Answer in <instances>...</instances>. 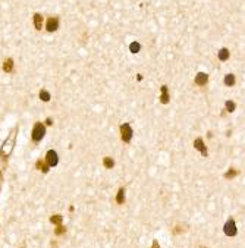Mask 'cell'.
I'll return each mask as SVG.
<instances>
[{
	"label": "cell",
	"instance_id": "7",
	"mask_svg": "<svg viewBox=\"0 0 245 248\" xmlns=\"http://www.w3.org/2000/svg\"><path fill=\"white\" fill-rule=\"evenodd\" d=\"M194 147H195L197 150H200L203 156H207V154H209V151H207V147H206L204 141H203L201 138H197V140L194 141Z\"/></svg>",
	"mask_w": 245,
	"mask_h": 248
},
{
	"label": "cell",
	"instance_id": "8",
	"mask_svg": "<svg viewBox=\"0 0 245 248\" xmlns=\"http://www.w3.org/2000/svg\"><path fill=\"white\" fill-rule=\"evenodd\" d=\"M207 82H209V75L207 74H204V72L197 74V77H195V84L197 85H206Z\"/></svg>",
	"mask_w": 245,
	"mask_h": 248
},
{
	"label": "cell",
	"instance_id": "16",
	"mask_svg": "<svg viewBox=\"0 0 245 248\" xmlns=\"http://www.w3.org/2000/svg\"><path fill=\"white\" fill-rule=\"evenodd\" d=\"M35 168H37V169H40L41 172H44V173H47V172H49V166H47V163H43L41 160H38V162H37Z\"/></svg>",
	"mask_w": 245,
	"mask_h": 248
},
{
	"label": "cell",
	"instance_id": "11",
	"mask_svg": "<svg viewBox=\"0 0 245 248\" xmlns=\"http://www.w3.org/2000/svg\"><path fill=\"white\" fill-rule=\"evenodd\" d=\"M217 56H219V59H220L222 62H225V60H228V59H229V50L223 47V49H220V50H219V53H217Z\"/></svg>",
	"mask_w": 245,
	"mask_h": 248
},
{
	"label": "cell",
	"instance_id": "12",
	"mask_svg": "<svg viewBox=\"0 0 245 248\" xmlns=\"http://www.w3.org/2000/svg\"><path fill=\"white\" fill-rule=\"evenodd\" d=\"M12 69H13V60L11 57H8L5 60V63H3V71L5 72H12Z\"/></svg>",
	"mask_w": 245,
	"mask_h": 248
},
{
	"label": "cell",
	"instance_id": "23",
	"mask_svg": "<svg viewBox=\"0 0 245 248\" xmlns=\"http://www.w3.org/2000/svg\"><path fill=\"white\" fill-rule=\"evenodd\" d=\"M46 124H47V125H52V124H53V121H52V119H47V121H46Z\"/></svg>",
	"mask_w": 245,
	"mask_h": 248
},
{
	"label": "cell",
	"instance_id": "3",
	"mask_svg": "<svg viewBox=\"0 0 245 248\" xmlns=\"http://www.w3.org/2000/svg\"><path fill=\"white\" fill-rule=\"evenodd\" d=\"M132 128L129 124H122L121 125V137H122L123 143H129L132 140Z\"/></svg>",
	"mask_w": 245,
	"mask_h": 248
},
{
	"label": "cell",
	"instance_id": "9",
	"mask_svg": "<svg viewBox=\"0 0 245 248\" xmlns=\"http://www.w3.org/2000/svg\"><path fill=\"white\" fill-rule=\"evenodd\" d=\"M33 21H34L35 30H41V27H43V16H41L40 13H35V15H34Z\"/></svg>",
	"mask_w": 245,
	"mask_h": 248
},
{
	"label": "cell",
	"instance_id": "18",
	"mask_svg": "<svg viewBox=\"0 0 245 248\" xmlns=\"http://www.w3.org/2000/svg\"><path fill=\"white\" fill-rule=\"evenodd\" d=\"M40 100L41 102H49L50 100V93L46 90H41L40 91Z\"/></svg>",
	"mask_w": 245,
	"mask_h": 248
},
{
	"label": "cell",
	"instance_id": "2",
	"mask_svg": "<svg viewBox=\"0 0 245 248\" xmlns=\"http://www.w3.org/2000/svg\"><path fill=\"white\" fill-rule=\"evenodd\" d=\"M46 135V126L41 122H37V124L34 125L33 128V141L34 143H38V141H41Z\"/></svg>",
	"mask_w": 245,
	"mask_h": 248
},
{
	"label": "cell",
	"instance_id": "19",
	"mask_svg": "<svg viewBox=\"0 0 245 248\" xmlns=\"http://www.w3.org/2000/svg\"><path fill=\"white\" fill-rule=\"evenodd\" d=\"M225 106H226V110H228V112H229V113L235 112V109H236V104H235V103L232 102V100H228Z\"/></svg>",
	"mask_w": 245,
	"mask_h": 248
},
{
	"label": "cell",
	"instance_id": "6",
	"mask_svg": "<svg viewBox=\"0 0 245 248\" xmlns=\"http://www.w3.org/2000/svg\"><path fill=\"white\" fill-rule=\"evenodd\" d=\"M57 28H59V19L55 18V16L49 18L47 22H46V30L49 33H55V31H57Z\"/></svg>",
	"mask_w": 245,
	"mask_h": 248
},
{
	"label": "cell",
	"instance_id": "1",
	"mask_svg": "<svg viewBox=\"0 0 245 248\" xmlns=\"http://www.w3.org/2000/svg\"><path fill=\"white\" fill-rule=\"evenodd\" d=\"M16 135H18V129H16V128H13L11 132H9L8 138L5 140V143L2 144L0 153H2V156H3L5 159L8 157L12 151H13V147H15V143H16Z\"/></svg>",
	"mask_w": 245,
	"mask_h": 248
},
{
	"label": "cell",
	"instance_id": "13",
	"mask_svg": "<svg viewBox=\"0 0 245 248\" xmlns=\"http://www.w3.org/2000/svg\"><path fill=\"white\" fill-rule=\"evenodd\" d=\"M235 75L234 74H228L226 77H225V84L228 85V87H232V85H235Z\"/></svg>",
	"mask_w": 245,
	"mask_h": 248
},
{
	"label": "cell",
	"instance_id": "17",
	"mask_svg": "<svg viewBox=\"0 0 245 248\" xmlns=\"http://www.w3.org/2000/svg\"><path fill=\"white\" fill-rule=\"evenodd\" d=\"M62 220H63V219H62V216H59V214H55V216L50 217V222H52L53 225H56V226L62 225Z\"/></svg>",
	"mask_w": 245,
	"mask_h": 248
},
{
	"label": "cell",
	"instance_id": "5",
	"mask_svg": "<svg viewBox=\"0 0 245 248\" xmlns=\"http://www.w3.org/2000/svg\"><path fill=\"white\" fill-rule=\"evenodd\" d=\"M46 163L50 166V168H55L56 165L59 163V156L55 150H49L47 154H46Z\"/></svg>",
	"mask_w": 245,
	"mask_h": 248
},
{
	"label": "cell",
	"instance_id": "21",
	"mask_svg": "<svg viewBox=\"0 0 245 248\" xmlns=\"http://www.w3.org/2000/svg\"><path fill=\"white\" fill-rule=\"evenodd\" d=\"M236 175H238V170H235L234 168H232V169H229L226 173H225V176H226V178H234V176H236Z\"/></svg>",
	"mask_w": 245,
	"mask_h": 248
},
{
	"label": "cell",
	"instance_id": "22",
	"mask_svg": "<svg viewBox=\"0 0 245 248\" xmlns=\"http://www.w3.org/2000/svg\"><path fill=\"white\" fill-rule=\"evenodd\" d=\"M55 232L57 234V235H60V234H63V232H65V228H62L60 225H57V228H56Z\"/></svg>",
	"mask_w": 245,
	"mask_h": 248
},
{
	"label": "cell",
	"instance_id": "14",
	"mask_svg": "<svg viewBox=\"0 0 245 248\" xmlns=\"http://www.w3.org/2000/svg\"><path fill=\"white\" fill-rule=\"evenodd\" d=\"M125 201V188H121L119 191H118V195H116V203L118 204H123Z\"/></svg>",
	"mask_w": 245,
	"mask_h": 248
},
{
	"label": "cell",
	"instance_id": "10",
	"mask_svg": "<svg viewBox=\"0 0 245 248\" xmlns=\"http://www.w3.org/2000/svg\"><path fill=\"white\" fill-rule=\"evenodd\" d=\"M162 97H160V102L163 104H167L169 103V93H167V87L166 85H162Z\"/></svg>",
	"mask_w": 245,
	"mask_h": 248
},
{
	"label": "cell",
	"instance_id": "4",
	"mask_svg": "<svg viewBox=\"0 0 245 248\" xmlns=\"http://www.w3.org/2000/svg\"><path fill=\"white\" fill-rule=\"evenodd\" d=\"M223 232L228 235V237H235L236 235V232H238V229H236V223H235L234 219H229L225 226H223Z\"/></svg>",
	"mask_w": 245,
	"mask_h": 248
},
{
	"label": "cell",
	"instance_id": "15",
	"mask_svg": "<svg viewBox=\"0 0 245 248\" xmlns=\"http://www.w3.org/2000/svg\"><path fill=\"white\" fill-rule=\"evenodd\" d=\"M103 165H104V168L112 169V168L115 166V160H113L112 157H104V159H103Z\"/></svg>",
	"mask_w": 245,
	"mask_h": 248
},
{
	"label": "cell",
	"instance_id": "20",
	"mask_svg": "<svg viewBox=\"0 0 245 248\" xmlns=\"http://www.w3.org/2000/svg\"><path fill=\"white\" fill-rule=\"evenodd\" d=\"M129 50H131L132 53H138V52L141 50V44L137 43V41H134V43H131V46H129Z\"/></svg>",
	"mask_w": 245,
	"mask_h": 248
}]
</instances>
